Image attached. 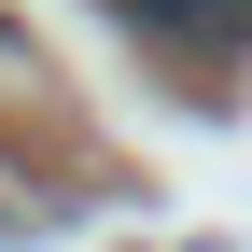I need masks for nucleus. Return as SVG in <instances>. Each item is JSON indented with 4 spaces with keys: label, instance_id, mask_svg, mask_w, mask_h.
Returning a JSON list of instances; mask_svg holds the SVG:
<instances>
[{
    "label": "nucleus",
    "instance_id": "1",
    "mask_svg": "<svg viewBox=\"0 0 252 252\" xmlns=\"http://www.w3.org/2000/svg\"><path fill=\"white\" fill-rule=\"evenodd\" d=\"M98 14H126L140 42H182V56H238L252 42V0H98Z\"/></svg>",
    "mask_w": 252,
    "mask_h": 252
}]
</instances>
